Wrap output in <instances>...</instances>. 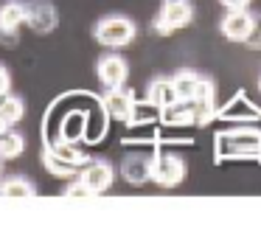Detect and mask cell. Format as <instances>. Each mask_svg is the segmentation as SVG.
<instances>
[{"label":"cell","mask_w":261,"mask_h":247,"mask_svg":"<svg viewBox=\"0 0 261 247\" xmlns=\"http://www.w3.org/2000/svg\"><path fill=\"white\" fill-rule=\"evenodd\" d=\"M177 90V98L188 107L194 124H208L214 115V101H216V87L211 79L199 76L197 70H180L171 76Z\"/></svg>","instance_id":"cell-1"},{"label":"cell","mask_w":261,"mask_h":247,"mask_svg":"<svg viewBox=\"0 0 261 247\" xmlns=\"http://www.w3.org/2000/svg\"><path fill=\"white\" fill-rule=\"evenodd\" d=\"M87 160H90V155H85L68 140H57V143L45 146V152H42V166L57 177H76Z\"/></svg>","instance_id":"cell-2"},{"label":"cell","mask_w":261,"mask_h":247,"mask_svg":"<svg viewBox=\"0 0 261 247\" xmlns=\"http://www.w3.org/2000/svg\"><path fill=\"white\" fill-rule=\"evenodd\" d=\"M138 28L126 14H107L96 22V39L107 48H126L135 39Z\"/></svg>","instance_id":"cell-3"},{"label":"cell","mask_w":261,"mask_h":247,"mask_svg":"<svg viewBox=\"0 0 261 247\" xmlns=\"http://www.w3.org/2000/svg\"><path fill=\"white\" fill-rule=\"evenodd\" d=\"M191 20H194V3L191 0H163L160 14H158V20H154V34L169 37V34L191 26Z\"/></svg>","instance_id":"cell-4"},{"label":"cell","mask_w":261,"mask_h":247,"mask_svg":"<svg viewBox=\"0 0 261 247\" xmlns=\"http://www.w3.org/2000/svg\"><path fill=\"white\" fill-rule=\"evenodd\" d=\"M227 157H261V129H230L219 138Z\"/></svg>","instance_id":"cell-5"},{"label":"cell","mask_w":261,"mask_h":247,"mask_svg":"<svg viewBox=\"0 0 261 247\" xmlns=\"http://www.w3.org/2000/svg\"><path fill=\"white\" fill-rule=\"evenodd\" d=\"M186 160L180 155H158L152 160V180L160 188H174L186 180Z\"/></svg>","instance_id":"cell-6"},{"label":"cell","mask_w":261,"mask_h":247,"mask_svg":"<svg viewBox=\"0 0 261 247\" xmlns=\"http://www.w3.org/2000/svg\"><path fill=\"white\" fill-rule=\"evenodd\" d=\"M25 26L37 34H51L59 26V9L51 0H29L25 3Z\"/></svg>","instance_id":"cell-7"},{"label":"cell","mask_w":261,"mask_h":247,"mask_svg":"<svg viewBox=\"0 0 261 247\" xmlns=\"http://www.w3.org/2000/svg\"><path fill=\"white\" fill-rule=\"evenodd\" d=\"M76 177H79L82 183L93 191V196H98V194H104V191L113 188L115 168L110 166L107 160H87L85 166L79 168V174H76Z\"/></svg>","instance_id":"cell-8"},{"label":"cell","mask_w":261,"mask_h":247,"mask_svg":"<svg viewBox=\"0 0 261 247\" xmlns=\"http://www.w3.org/2000/svg\"><path fill=\"white\" fill-rule=\"evenodd\" d=\"M23 26H25V3L9 0V3L0 6V42L14 45Z\"/></svg>","instance_id":"cell-9"},{"label":"cell","mask_w":261,"mask_h":247,"mask_svg":"<svg viewBox=\"0 0 261 247\" xmlns=\"http://www.w3.org/2000/svg\"><path fill=\"white\" fill-rule=\"evenodd\" d=\"M104 110L110 112V118L115 121H132L135 118V110H138V101H135V93L126 90L124 84L118 87H110L107 95H104Z\"/></svg>","instance_id":"cell-10"},{"label":"cell","mask_w":261,"mask_h":247,"mask_svg":"<svg viewBox=\"0 0 261 247\" xmlns=\"http://www.w3.org/2000/svg\"><path fill=\"white\" fill-rule=\"evenodd\" d=\"M96 76L107 90L118 87V84H124L126 76H129V65H126V59L118 54H104L96 65Z\"/></svg>","instance_id":"cell-11"},{"label":"cell","mask_w":261,"mask_h":247,"mask_svg":"<svg viewBox=\"0 0 261 247\" xmlns=\"http://www.w3.org/2000/svg\"><path fill=\"white\" fill-rule=\"evenodd\" d=\"M250 26H253V14L247 9H227V14L219 22V31L230 42H244L250 34Z\"/></svg>","instance_id":"cell-12"},{"label":"cell","mask_w":261,"mask_h":247,"mask_svg":"<svg viewBox=\"0 0 261 247\" xmlns=\"http://www.w3.org/2000/svg\"><path fill=\"white\" fill-rule=\"evenodd\" d=\"M152 155H143V152H132L121 160V177L132 185H143L146 180H152Z\"/></svg>","instance_id":"cell-13"},{"label":"cell","mask_w":261,"mask_h":247,"mask_svg":"<svg viewBox=\"0 0 261 247\" xmlns=\"http://www.w3.org/2000/svg\"><path fill=\"white\" fill-rule=\"evenodd\" d=\"M146 101L152 107H158V110H169L171 104H177V90H174V82L171 79H163V76H158V79H152V84H149V90H146Z\"/></svg>","instance_id":"cell-14"},{"label":"cell","mask_w":261,"mask_h":247,"mask_svg":"<svg viewBox=\"0 0 261 247\" xmlns=\"http://www.w3.org/2000/svg\"><path fill=\"white\" fill-rule=\"evenodd\" d=\"M34 194H37V185L25 177H9L0 183V196H6V200H29Z\"/></svg>","instance_id":"cell-15"},{"label":"cell","mask_w":261,"mask_h":247,"mask_svg":"<svg viewBox=\"0 0 261 247\" xmlns=\"http://www.w3.org/2000/svg\"><path fill=\"white\" fill-rule=\"evenodd\" d=\"M23 98H17V95H3L0 98V132L3 129H12L14 124L23 118Z\"/></svg>","instance_id":"cell-16"},{"label":"cell","mask_w":261,"mask_h":247,"mask_svg":"<svg viewBox=\"0 0 261 247\" xmlns=\"http://www.w3.org/2000/svg\"><path fill=\"white\" fill-rule=\"evenodd\" d=\"M25 149V140L20 132H9V129H3L0 132V160H14V157H20Z\"/></svg>","instance_id":"cell-17"},{"label":"cell","mask_w":261,"mask_h":247,"mask_svg":"<svg viewBox=\"0 0 261 247\" xmlns=\"http://www.w3.org/2000/svg\"><path fill=\"white\" fill-rule=\"evenodd\" d=\"M244 45L253 51H261V14H253V26H250V34L244 39Z\"/></svg>","instance_id":"cell-18"},{"label":"cell","mask_w":261,"mask_h":247,"mask_svg":"<svg viewBox=\"0 0 261 247\" xmlns=\"http://www.w3.org/2000/svg\"><path fill=\"white\" fill-rule=\"evenodd\" d=\"M65 196H70V200H90L93 196V191L87 188L82 180H76V183H70L68 188H65Z\"/></svg>","instance_id":"cell-19"},{"label":"cell","mask_w":261,"mask_h":247,"mask_svg":"<svg viewBox=\"0 0 261 247\" xmlns=\"http://www.w3.org/2000/svg\"><path fill=\"white\" fill-rule=\"evenodd\" d=\"M9 90H12V73L0 65V98H3V95H9Z\"/></svg>","instance_id":"cell-20"},{"label":"cell","mask_w":261,"mask_h":247,"mask_svg":"<svg viewBox=\"0 0 261 247\" xmlns=\"http://www.w3.org/2000/svg\"><path fill=\"white\" fill-rule=\"evenodd\" d=\"M219 3L225 6V9H250L253 0H219Z\"/></svg>","instance_id":"cell-21"},{"label":"cell","mask_w":261,"mask_h":247,"mask_svg":"<svg viewBox=\"0 0 261 247\" xmlns=\"http://www.w3.org/2000/svg\"><path fill=\"white\" fill-rule=\"evenodd\" d=\"M258 90H261V76H258Z\"/></svg>","instance_id":"cell-22"},{"label":"cell","mask_w":261,"mask_h":247,"mask_svg":"<svg viewBox=\"0 0 261 247\" xmlns=\"http://www.w3.org/2000/svg\"><path fill=\"white\" fill-rule=\"evenodd\" d=\"M0 171H3V160H0Z\"/></svg>","instance_id":"cell-23"}]
</instances>
